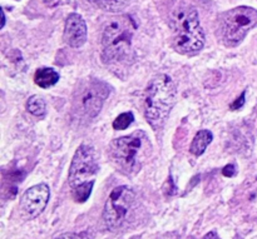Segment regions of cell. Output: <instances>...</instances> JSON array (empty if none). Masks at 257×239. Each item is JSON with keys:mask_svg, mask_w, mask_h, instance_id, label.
Here are the masks:
<instances>
[{"mask_svg": "<svg viewBox=\"0 0 257 239\" xmlns=\"http://www.w3.org/2000/svg\"><path fill=\"white\" fill-rule=\"evenodd\" d=\"M27 110L33 114L34 117L42 118L45 115V112H47V104H45V100L43 99L40 95H33L28 99L27 104Z\"/></svg>", "mask_w": 257, "mask_h": 239, "instance_id": "14", "label": "cell"}, {"mask_svg": "<svg viewBox=\"0 0 257 239\" xmlns=\"http://www.w3.org/2000/svg\"><path fill=\"white\" fill-rule=\"evenodd\" d=\"M173 48L183 55H196L205 47V33L201 27L197 10L181 7L172 18Z\"/></svg>", "mask_w": 257, "mask_h": 239, "instance_id": "3", "label": "cell"}, {"mask_svg": "<svg viewBox=\"0 0 257 239\" xmlns=\"http://www.w3.org/2000/svg\"><path fill=\"white\" fill-rule=\"evenodd\" d=\"M140 203L135 190L128 185L114 188L108 195L103 210V220L110 232H119L130 227L137 217Z\"/></svg>", "mask_w": 257, "mask_h": 239, "instance_id": "5", "label": "cell"}, {"mask_svg": "<svg viewBox=\"0 0 257 239\" xmlns=\"http://www.w3.org/2000/svg\"><path fill=\"white\" fill-rule=\"evenodd\" d=\"M135 120V115L132 112H125L118 115L113 122V129L114 130H124L130 127Z\"/></svg>", "mask_w": 257, "mask_h": 239, "instance_id": "15", "label": "cell"}, {"mask_svg": "<svg viewBox=\"0 0 257 239\" xmlns=\"http://www.w3.org/2000/svg\"><path fill=\"white\" fill-rule=\"evenodd\" d=\"M64 42L70 48H80L87 42V24L77 13L68 15L64 27Z\"/></svg>", "mask_w": 257, "mask_h": 239, "instance_id": "10", "label": "cell"}, {"mask_svg": "<svg viewBox=\"0 0 257 239\" xmlns=\"http://www.w3.org/2000/svg\"><path fill=\"white\" fill-rule=\"evenodd\" d=\"M257 27V10L250 7H237L220 15L217 35L228 48L242 43L251 29Z\"/></svg>", "mask_w": 257, "mask_h": 239, "instance_id": "6", "label": "cell"}, {"mask_svg": "<svg viewBox=\"0 0 257 239\" xmlns=\"http://www.w3.org/2000/svg\"><path fill=\"white\" fill-rule=\"evenodd\" d=\"M245 95H246V93L243 92L242 95H240V97H238L237 99H236L235 102H233L232 104L230 105L231 109H232V110H238V109H241V108L243 107V104H245Z\"/></svg>", "mask_w": 257, "mask_h": 239, "instance_id": "17", "label": "cell"}, {"mask_svg": "<svg viewBox=\"0 0 257 239\" xmlns=\"http://www.w3.org/2000/svg\"><path fill=\"white\" fill-rule=\"evenodd\" d=\"M151 143L143 130L117 138L109 144V159L122 174L133 177L143 168L151 154Z\"/></svg>", "mask_w": 257, "mask_h": 239, "instance_id": "1", "label": "cell"}, {"mask_svg": "<svg viewBox=\"0 0 257 239\" xmlns=\"http://www.w3.org/2000/svg\"><path fill=\"white\" fill-rule=\"evenodd\" d=\"M110 87L103 80L89 79L79 85L73 98V107L80 117H97L102 110L103 104L109 97Z\"/></svg>", "mask_w": 257, "mask_h": 239, "instance_id": "7", "label": "cell"}, {"mask_svg": "<svg viewBox=\"0 0 257 239\" xmlns=\"http://www.w3.org/2000/svg\"><path fill=\"white\" fill-rule=\"evenodd\" d=\"M213 134L207 129H202L200 132H197V134L193 138L192 143H191L190 152L192 153L196 157H200L205 153V150L207 149L208 145L212 143Z\"/></svg>", "mask_w": 257, "mask_h": 239, "instance_id": "11", "label": "cell"}, {"mask_svg": "<svg viewBox=\"0 0 257 239\" xmlns=\"http://www.w3.org/2000/svg\"><path fill=\"white\" fill-rule=\"evenodd\" d=\"M201 239H221V238L218 237V234H217V232H216V230H211V232H208L207 234L203 235V237Z\"/></svg>", "mask_w": 257, "mask_h": 239, "instance_id": "19", "label": "cell"}, {"mask_svg": "<svg viewBox=\"0 0 257 239\" xmlns=\"http://www.w3.org/2000/svg\"><path fill=\"white\" fill-rule=\"evenodd\" d=\"M94 235L90 232H80V233H63V234L58 235L54 239H93Z\"/></svg>", "mask_w": 257, "mask_h": 239, "instance_id": "16", "label": "cell"}, {"mask_svg": "<svg viewBox=\"0 0 257 239\" xmlns=\"http://www.w3.org/2000/svg\"><path fill=\"white\" fill-rule=\"evenodd\" d=\"M176 98L177 89L168 75H157L148 84L145 94V117L156 132L162 129L175 105Z\"/></svg>", "mask_w": 257, "mask_h": 239, "instance_id": "2", "label": "cell"}, {"mask_svg": "<svg viewBox=\"0 0 257 239\" xmlns=\"http://www.w3.org/2000/svg\"><path fill=\"white\" fill-rule=\"evenodd\" d=\"M59 78V73L53 69V68H40V69L35 72L34 82L38 87L47 89V88H50L57 84Z\"/></svg>", "mask_w": 257, "mask_h": 239, "instance_id": "12", "label": "cell"}, {"mask_svg": "<svg viewBox=\"0 0 257 239\" xmlns=\"http://www.w3.org/2000/svg\"><path fill=\"white\" fill-rule=\"evenodd\" d=\"M89 2L108 13H119L131 4V0H89Z\"/></svg>", "mask_w": 257, "mask_h": 239, "instance_id": "13", "label": "cell"}, {"mask_svg": "<svg viewBox=\"0 0 257 239\" xmlns=\"http://www.w3.org/2000/svg\"><path fill=\"white\" fill-rule=\"evenodd\" d=\"M133 23L128 17L108 23L102 35V59L105 64L130 63L132 59Z\"/></svg>", "mask_w": 257, "mask_h": 239, "instance_id": "4", "label": "cell"}, {"mask_svg": "<svg viewBox=\"0 0 257 239\" xmlns=\"http://www.w3.org/2000/svg\"><path fill=\"white\" fill-rule=\"evenodd\" d=\"M50 199V189L48 184L33 185L28 188L20 197V208L29 219H34L42 214Z\"/></svg>", "mask_w": 257, "mask_h": 239, "instance_id": "9", "label": "cell"}, {"mask_svg": "<svg viewBox=\"0 0 257 239\" xmlns=\"http://www.w3.org/2000/svg\"><path fill=\"white\" fill-rule=\"evenodd\" d=\"M5 25V14H4V10L2 9V25H0V28H4Z\"/></svg>", "mask_w": 257, "mask_h": 239, "instance_id": "20", "label": "cell"}, {"mask_svg": "<svg viewBox=\"0 0 257 239\" xmlns=\"http://www.w3.org/2000/svg\"><path fill=\"white\" fill-rule=\"evenodd\" d=\"M99 172L97 153L90 145L82 144L78 147L69 168L68 182L70 188L80 187L85 184H94L95 175Z\"/></svg>", "mask_w": 257, "mask_h": 239, "instance_id": "8", "label": "cell"}, {"mask_svg": "<svg viewBox=\"0 0 257 239\" xmlns=\"http://www.w3.org/2000/svg\"><path fill=\"white\" fill-rule=\"evenodd\" d=\"M222 174L227 178L233 177V175L236 174V165L235 164H227L222 169Z\"/></svg>", "mask_w": 257, "mask_h": 239, "instance_id": "18", "label": "cell"}]
</instances>
